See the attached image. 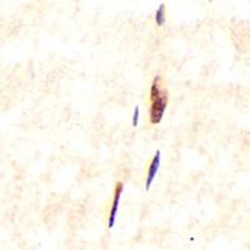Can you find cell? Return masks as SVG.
<instances>
[{"mask_svg": "<svg viewBox=\"0 0 250 250\" xmlns=\"http://www.w3.org/2000/svg\"><path fill=\"white\" fill-rule=\"evenodd\" d=\"M150 110L149 118L153 125H158L162 123L167 108H168V93L163 89L162 77L156 75L153 80L150 88Z\"/></svg>", "mask_w": 250, "mask_h": 250, "instance_id": "6da1fadb", "label": "cell"}, {"mask_svg": "<svg viewBox=\"0 0 250 250\" xmlns=\"http://www.w3.org/2000/svg\"><path fill=\"white\" fill-rule=\"evenodd\" d=\"M124 193V183L119 182L115 185V189H114V199L113 204H111L110 211H109V218H108V228L111 229L115 225V220H117L118 210H119L120 207V200H122V195Z\"/></svg>", "mask_w": 250, "mask_h": 250, "instance_id": "7a4b0ae2", "label": "cell"}, {"mask_svg": "<svg viewBox=\"0 0 250 250\" xmlns=\"http://www.w3.org/2000/svg\"><path fill=\"white\" fill-rule=\"evenodd\" d=\"M160 165H162V151L158 150L151 159L150 165H149L148 174H146V179H145V190H150L151 185H153L154 180H155L156 175L159 173Z\"/></svg>", "mask_w": 250, "mask_h": 250, "instance_id": "3957f363", "label": "cell"}, {"mask_svg": "<svg viewBox=\"0 0 250 250\" xmlns=\"http://www.w3.org/2000/svg\"><path fill=\"white\" fill-rule=\"evenodd\" d=\"M154 21L158 26H163L167 23V8H165V4H160L159 8L156 9Z\"/></svg>", "mask_w": 250, "mask_h": 250, "instance_id": "277c9868", "label": "cell"}, {"mask_svg": "<svg viewBox=\"0 0 250 250\" xmlns=\"http://www.w3.org/2000/svg\"><path fill=\"white\" fill-rule=\"evenodd\" d=\"M139 122H140V108L137 105L135 108H134L133 118H131V125H133L134 128H137L138 125H139Z\"/></svg>", "mask_w": 250, "mask_h": 250, "instance_id": "5b68a950", "label": "cell"}, {"mask_svg": "<svg viewBox=\"0 0 250 250\" xmlns=\"http://www.w3.org/2000/svg\"><path fill=\"white\" fill-rule=\"evenodd\" d=\"M209 1H210V3H211V1H213V0H209Z\"/></svg>", "mask_w": 250, "mask_h": 250, "instance_id": "8992f818", "label": "cell"}]
</instances>
